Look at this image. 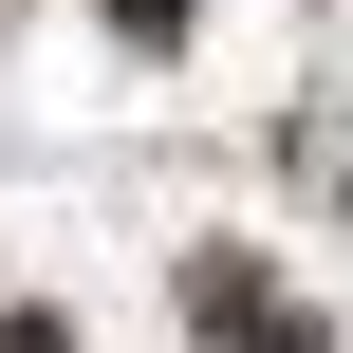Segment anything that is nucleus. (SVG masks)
<instances>
[{
    "label": "nucleus",
    "instance_id": "f257e3e1",
    "mask_svg": "<svg viewBox=\"0 0 353 353\" xmlns=\"http://www.w3.org/2000/svg\"><path fill=\"white\" fill-rule=\"evenodd\" d=\"M186 335L205 353H335L279 279H261V242H186Z\"/></svg>",
    "mask_w": 353,
    "mask_h": 353
},
{
    "label": "nucleus",
    "instance_id": "f03ea898",
    "mask_svg": "<svg viewBox=\"0 0 353 353\" xmlns=\"http://www.w3.org/2000/svg\"><path fill=\"white\" fill-rule=\"evenodd\" d=\"M0 353H56V335H0Z\"/></svg>",
    "mask_w": 353,
    "mask_h": 353
}]
</instances>
